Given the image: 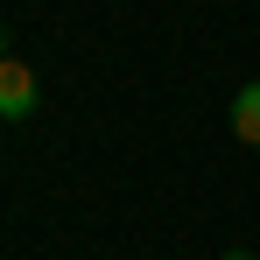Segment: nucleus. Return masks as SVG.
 <instances>
[{
    "label": "nucleus",
    "mask_w": 260,
    "mask_h": 260,
    "mask_svg": "<svg viewBox=\"0 0 260 260\" xmlns=\"http://www.w3.org/2000/svg\"><path fill=\"white\" fill-rule=\"evenodd\" d=\"M232 134H239L246 148H260V78L232 91Z\"/></svg>",
    "instance_id": "f03ea898"
},
{
    "label": "nucleus",
    "mask_w": 260,
    "mask_h": 260,
    "mask_svg": "<svg viewBox=\"0 0 260 260\" xmlns=\"http://www.w3.org/2000/svg\"><path fill=\"white\" fill-rule=\"evenodd\" d=\"M28 113H36V71L21 56H7L0 63V120H28Z\"/></svg>",
    "instance_id": "f257e3e1"
},
{
    "label": "nucleus",
    "mask_w": 260,
    "mask_h": 260,
    "mask_svg": "<svg viewBox=\"0 0 260 260\" xmlns=\"http://www.w3.org/2000/svg\"><path fill=\"white\" fill-rule=\"evenodd\" d=\"M218 260H260V253H218Z\"/></svg>",
    "instance_id": "7ed1b4c3"
},
{
    "label": "nucleus",
    "mask_w": 260,
    "mask_h": 260,
    "mask_svg": "<svg viewBox=\"0 0 260 260\" xmlns=\"http://www.w3.org/2000/svg\"><path fill=\"white\" fill-rule=\"evenodd\" d=\"M0 63H7V28H0Z\"/></svg>",
    "instance_id": "20e7f679"
}]
</instances>
